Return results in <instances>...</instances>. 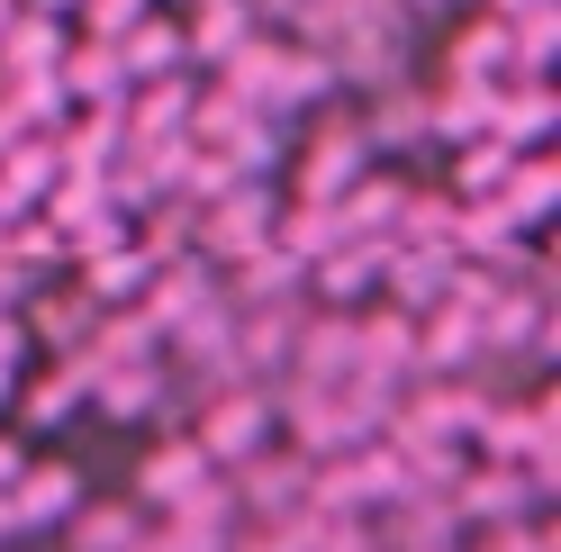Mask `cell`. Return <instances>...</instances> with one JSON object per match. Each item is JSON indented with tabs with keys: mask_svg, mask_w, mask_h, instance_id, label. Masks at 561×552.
Returning a JSON list of instances; mask_svg holds the SVG:
<instances>
[{
	"mask_svg": "<svg viewBox=\"0 0 561 552\" xmlns=\"http://www.w3.org/2000/svg\"><path fill=\"white\" fill-rule=\"evenodd\" d=\"M218 82L244 100V110H263V118H272V110H299V100L327 82V64L308 55V46H272V37H244V46L218 64Z\"/></svg>",
	"mask_w": 561,
	"mask_h": 552,
	"instance_id": "obj_1",
	"label": "cell"
},
{
	"mask_svg": "<svg viewBox=\"0 0 561 552\" xmlns=\"http://www.w3.org/2000/svg\"><path fill=\"white\" fill-rule=\"evenodd\" d=\"M191 235H199V254L244 263L254 245H272V191H254V182L218 191V199H208V218H191Z\"/></svg>",
	"mask_w": 561,
	"mask_h": 552,
	"instance_id": "obj_2",
	"label": "cell"
},
{
	"mask_svg": "<svg viewBox=\"0 0 561 552\" xmlns=\"http://www.w3.org/2000/svg\"><path fill=\"white\" fill-rule=\"evenodd\" d=\"M82 507V471L73 462H19L0 490V526H64Z\"/></svg>",
	"mask_w": 561,
	"mask_h": 552,
	"instance_id": "obj_3",
	"label": "cell"
},
{
	"mask_svg": "<svg viewBox=\"0 0 561 552\" xmlns=\"http://www.w3.org/2000/svg\"><path fill=\"white\" fill-rule=\"evenodd\" d=\"M263 435H272V399H263V390H227V399L199 417L191 444H199V462L218 471V462H254V453H263Z\"/></svg>",
	"mask_w": 561,
	"mask_h": 552,
	"instance_id": "obj_4",
	"label": "cell"
},
{
	"mask_svg": "<svg viewBox=\"0 0 561 552\" xmlns=\"http://www.w3.org/2000/svg\"><path fill=\"white\" fill-rule=\"evenodd\" d=\"M354 172H371V136H363V118L344 110V118H327L318 136H308V163H299V199H335Z\"/></svg>",
	"mask_w": 561,
	"mask_h": 552,
	"instance_id": "obj_5",
	"label": "cell"
},
{
	"mask_svg": "<svg viewBox=\"0 0 561 552\" xmlns=\"http://www.w3.org/2000/svg\"><path fill=\"white\" fill-rule=\"evenodd\" d=\"M55 82H64V100H82V110H118V100H127V73H118V46L110 37H73L55 55Z\"/></svg>",
	"mask_w": 561,
	"mask_h": 552,
	"instance_id": "obj_6",
	"label": "cell"
},
{
	"mask_svg": "<svg viewBox=\"0 0 561 552\" xmlns=\"http://www.w3.org/2000/svg\"><path fill=\"white\" fill-rule=\"evenodd\" d=\"M462 254H435V245H390L380 254V281H390V308H408V318H426V308H444V281Z\"/></svg>",
	"mask_w": 561,
	"mask_h": 552,
	"instance_id": "obj_7",
	"label": "cell"
},
{
	"mask_svg": "<svg viewBox=\"0 0 561 552\" xmlns=\"http://www.w3.org/2000/svg\"><path fill=\"white\" fill-rule=\"evenodd\" d=\"M146 281H154V254L127 245V235H118V245H100V254H82V299L91 308H136Z\"/></svg>",
	"mask_w": 561,
	"mask_h": 552,
	"instance_id": "obj_8",
	"label": "cell"
},
{
	"mask_svg": "<svg viewBox=\"0 0 561 552\" xmlns=\"http://www.w3.org/2000/svg\"><path fill=\"white\" fill-rule=\"evenodd\" d=\"M380 254H390V235H380V245L344 235V245H327L318 263H308V281H318L327 308H354V299H371V281H380Z\"/></svg>",
	"mask_w": 561,
	"mask_h": 552,
	"instance_id": "obj_9",
	"label": "cell"
},
{
	"mask_svg": "<svg viewBox=\"0 0 561 552\" xmlns=\"http://www.w3.org/2000/svg\"><path fill=\"white\" fill-rule=\"evenodd\" d=\"M399 182H390V172H354V182H344L335 191V235H363V245H380V235H390L399 227Z\"/></svg>",
	"mask_w": 561,
	"mask_h": 552,
	"instance_id": "obj_10",
	"label": "cell"
},
{
	"mask_svg": "<svg viewBox=\"0 0 561 552\" xmlns=\"http://www.w3.org/2000/svg\"><path fill=\"white\" fill-rule=\"evenodd\" d=\"M182 55H191L182 27H163V19L146 10V19L118 37V73H127V91H136V82H172V73H182Z\"/></svg>",
	"mask_w": 561,
	"mask_h": 552,
	"instance_id": "obj_11",
	"label": "cell"
},
{
	"mask_svg": "<svg viewBox=\"0 0 561 552\" xmlns=\"http://www.w3.org/2000/svg\"><path fill=\"white\" fill-rule=\"evenodd\" d=\"M480 354H489L480 318H462V308H426V326H416V371H471Z\"/></svg>",
	"mask_w": 561,
	"mask_h": 552,
	"instance_id": "obj_12",
	"label": "cell"
},
{
	"mask_svg": "<svg viewBox=\"0 0 561 552\" xmlns=\"http://www.w3.org/2000/svg\"><path fill=\"white\" fill-rule=\"evenodd\" d=\"M73 46V27L46 19V10H19L10 27H0V73H55V55Z\"/></svg>",
	"mask_w": 561,
	"mask_h": 552,
	"instance_id": "obj_13",
	"label": "cell"
},
{
	"mask_svg": "<svg viewBox=\"0 0 561 552\" xmlns=\"http://www.w3.org/2000/svg\"><path fill=\"white\" fill-rule=\"evenodd\" d=\"M507 73H516L507 19H471L462 37H453V82H507Z\"/></svg>",
	"mask_w": 561,
	"mask_h": 552,
	"instance_id": "obj_14",
	"label": "cell"
},
{
	"mask_svg": "<svg viewBox=\"0 0 561 552\" xmlns=\"http://www.w3.org/2000/svg\"><path fill=\"white\" fill-rule=\"evenodd\" d=\"M489 136H499V146H543L552 136V91L543 82H525V91H489Z\"/></svg>",
	"mask_w": 561,
	"mask_h": 552,
	"instance_id": "obj_15",
	"label": "cell"
},
{
	"mask_svg": "<svg viewBox=\"0 0 561 552\" xmlns=\"http://www.w3.org/2000/svg\"><path fill=\"white\" fill-rule=\"evenodd\" d=\"M299 344V381H354V363H363V344H354V318H318Z\"/></svg>",
	"mask_w": 561,
	"mask_h": 552,
	"instance_id": "obj_16",
	"label": "cell"
},
{
	"mask_svg": "<svg viewBox=\"0 0 561 552\" xmlns=\"http://www.w3.org/2000/svg\"><path fill=\"white\" fill-rule=\"evenodd\" d=\"M489 91H499V82H453L444 100H426V136H444V146L489 136Z\"/></svg>",
	"mask_w": 561,
	"mask_h": 552,
	"instance_id": "obj_17",
	"label": "cell"
},
{
	"mask_svg": "<svg viewBox=\"0 0 561 552\" xmlns=\"http://www.w3.org/2000/svg\"><path fill=\"white\" fill-rule=\"evenodd\" d=\"M552 199H561V172H552V154L516 163L507 182H499V209H507L516 227H543V218H552Z\"/></svg>",
	"mask_w": 561,
	"mask_h": 552,
	"instance_id": "obj_18",
	"label": "cell"
},
{
	"mask_svg": "<svg viewBox=\"0 0 561 552\" xmlns=\"http://www.w3.org/2000/svg\"><path fill=\"white\" fill-rule=\"evenodd\" d=\"M0 182H10L27 209H37V199L64 182V172H55V136H19V146H0Z\"/></svg>",
	"mask_w": 561,
	"mask_h": 552,
	"instance_id": "obj_19",
	"label": "cell"
},
{
	"mask_svg": "<svg viewBox=\"0 0 561 552\" xmlns=\"http://www.w3.org/2000/svg\"><path fill=\"white\" fill-rule=\"evenodd\" d=\"M82 399H91V363L73 354L64 371H37V381H27V417H37V426H64Z\"/></svg>",
	"mask_w": 561,
	"mask_h": 552,
	"instance_id": "obj_20",
	"label": "cell"
},
{
	"mask_svg": "<svg viewBox=\"0 0 561 552\" xmlns=\"http://www.w3.org/2000/svg\"><path fill=\"white\" fill-rule=\"evenodd\" d=\"M191 490H208V462H199V444H163V453L146 462V498H154V507H182Z\"/></svg>",
	"mask_w": 561,
	"mask_h": 552,
	"instance_id": "obj_21",
	"label": "cell"
},
{
	"mask_svg": "<svg viewBox=\"0 0 561 552\" xmlns=\"http://www.w3.org/2000/svg\"><path fill=\"white\" fill-rule=\"evenodd\" d=\"M507 172H516V146H499V136H471L462 163H453V191H462V199H499Z\"/></svg>",
	"mask_w": 561,
	"mask_h": 552,
	"instance_id": "obj_22",
	"label": "cell"
},
{
	"mask_svg": "<svg viewBox=\"0 0 561 552\" xmlns=\"http://www.w3.org/2000/svg\"><path fill=\"white\" fill-rule=\"evenodd\" d=\"M73 10H82V27H91V37H110V46H118L127 27L154 10V0H73Z\"/></svg>",
	"mask_w": 561,
	"mask_h": 552,
	"instance_id": "obj_23",
	"label": "cell"
},
{
	"mask_svg": "<svg viewBox=\"0 0 561 552\" xmlns=\"http://www.w3.org/2000/svg\"><path fill=\"white\" fill-rule=\"evenodd\" d=\"M136 552V516H91V526H82V552Z\"/></svg>",
	"mask_w": 561,
	"mask_h": 552,
	"instance_id": "obj_24",
	"label": "cell"
},
{
	"mask_svg": "<svg viewBox=\"0 0 561 552\" xmlns=\"http://www.w3.org/2000/svg\"><path fill=\"white\" fill-rule=\"evenodd\" d=\"M535 10H552V0H489V19H535Z\"/></svg>",
	"mask_w": 561,
	"mask_h": 552,
	"instance_id": "obj_25",
	"label": "cell"
},
{
	"mask_svg": "<svg viewBox=\"0 0 561 552\" xmlns=\"http://www.w3.org/2000/svg\"><path fill=\"white\" fill-rule=\"evenodd\" d=\"M19 10H46V19H64V10H73V0H19Z\"/></svg>",
	"mask_w": 561,
	"mask_h": 552,
	"instance_id": "obj_26",
	"label": "cell"
},
{
	"mask_svg": "<svg viewBox=\"0 0 561 552\" xmlns=\"http://www.w3.org/2000/svg\"><path fill=\"white\" fill-rule=\"evenodd\" d=\"M10 19H19V0H0V27H10Z\"/></svg>",
	"mask_w": 561,
	"mask_h": 552,
	"instance_id": "obj_27",
	"label": "cell"
}]
</instances>
